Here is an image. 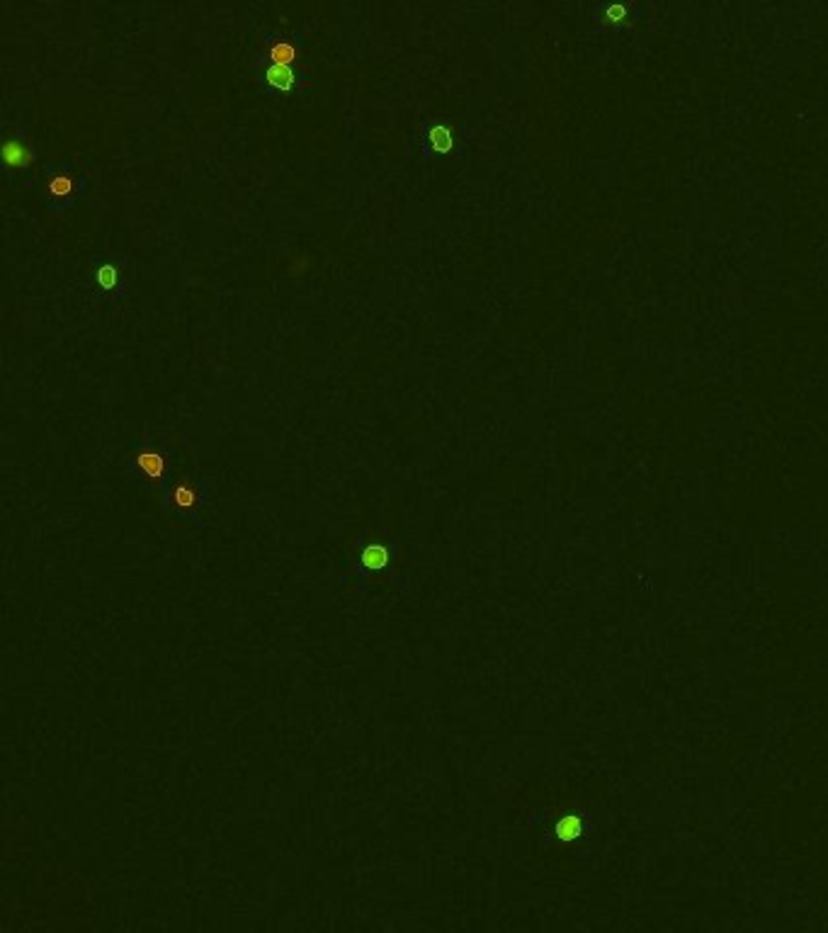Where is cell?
<instances>
[{
	"label": "cell",
	"mask_w": 828,
	"mask_h": 933,
	"mask_svg": "<svg viewBox=\"0 0 828 933\" xmlns=\"http://www.w3.org/2000/svg\"><path fill=\"white\" fill-rule=\"evenodd\" d=\"M134 464L146 479L158 482L165 472V457L158 450H139L134 457Z\"/></svg>",
	"instance_id": "obj_2"
},
{
	"label": "cell",
	"mask_w": 828,
	"mask_h": 933,
	"mask_svg": "<svg viewBox=\"0 0 828 933\" xmlns=\"http://www.w3.org/2000/svg\"><path fill=\"white\" fill-rule=\"evenodd\" d=\"M168 503L178 513H194L202 503V493L192 482H175L168 489Z\"/></svg>",
	"instance_id": "obj_1"
},
{
	"label": "cell",
	"mask_w": 828,
	"mask_h": 933,
	"mask_svg": "<svg viewBox=\"0 0 828 933\" xmlns=\"http://www.w3.org/2000/svg\"><path fill=\"white\" fill-rule=\"evenodd\" d=\"M427 141H430L432 151H437V154H447V151L452 149V134L447 127H440V125L432 127V129L427 132Z\"/></svg>",
	"instance_id": "obj_8"
},
{
	"label": "cell",
	"mask_w": 828,
	"mask_h": 933,
	"mask_svg": "<svg viewBox=\"0 0 828 933\" xmlns=\"http://www.w3.org/2000/svg\"><path fill=\"white\" fill-rule=\"evenodd\" d=\"M73 190H75L73 178H71L68 173H64V170H61V173H54L49 180H46V192H49V197L59 199V202L68 199L71 194H73Z\"/></svg>",
	"instance_id": "obj_5"
},
{
	"label": "cell",
	"mask_w": 828,
	"mask_h": 933,
	"mask_svg": "<svg viewBox=\"0 0 828 933\" xmlns=\"http://www.w3.org/2000/svg\"><path fill=\"white\" fill-rule=\"evenodd\" d=\"M265 75H268V83L275 85V88L279 90L294 88V71L287 69V66H270Z\"/></svg>",
	"instance_id": "obj_7"
},
{
	"label": "cell",
	"mask_w": 828,
	"mask_h": 933,
	"mask_svg": "<svg viewBox=\"0 0 828 933\" xmlns=\"http://www.w3.org/2000/svg\"><path fill=\"white\" fill-rule=\"evenodd\" d=\"M3 161H6L8 168H25V165H30L32 154L22 141L8 139L6 144H3Z\"/></svg>",
	"instance_id": "obj_3"
},
{
	"label": "cell",
	"mask_w": 828,
	"mask_h": 933,
	"mask_svg": "<svg viewBox=\"0 0 828 933\" xmlns=\"http://www.w3.org/2000/svg\"><path fill=\"white\" fill-rule=\"evenodd\" d=\"M268 59L273 61V66H287L292 69V64L297 61V46L292 42H270L268 44Z\"/></svg>",
	"instance_id": "obj_4"
},
{
	"label": "cell",
	"mask_w": 828,
	"mask_h": 933,
	"mask_svg": "<svg viewBox=\"0 0 828 933\" xmlns=\"http://www.w3.org/2000/svg\"><path fill=\"white\" fill-rule=\"evenodd\" d=\"M117 280H120V273H117L114 265H102V268H98V284L102 289L117 287Z\"/></svg>",
	"instance_id": "obj_9"
},
{
	"label": "cell",
	"mask_w": 828,
	"mask_h": 933,
	"mask_svg": "<svg viewBox=\"0 0 828 933\" xmlns=\"http://www.w3.org/2000/svg\"><path fill=\"white\" fill-rule=\"evenodd\" d=\"M362 564L369 571L384 569L389 564V550L384 545H367L362 550Z\"/></svg>",
	"instance_id": "obj_6"
}]
</instances>
